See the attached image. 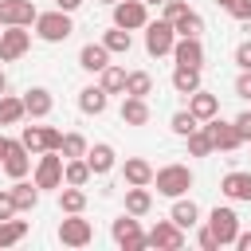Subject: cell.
Returning <instances> with one entry per match:
<instances>
[{
  "label": "cell",
  "instance_id": "6da1fadb",
  "mask_svg": "<svg viewBox=\"0 0 251 251\" xmlns=\"http://www.w3.org/2000/svg\"><path fill=\"white\" fill-rule=\"evenodd\" d=\"M153 184H157V192H161V196L176 200V196H188V188L196 184V176H192V169H188V165L173 161V165H161V169L153 173Z\"/></svg>",
  "mask_w": 251,
  "mask_h": 251
},
{
  "label": "cell",
  "instance_id": "7a4b0ae2",
  "mask_svg": "<svg viewBox=\"0 0 251 251\" xmlns=\"http://www.w3.org/2000/svg\"><path fill=\"white\" fill-rule=\"evenodd\" d=\"M31 27H35V35H39L43 43H67L71 31H75V20H71V12L51 8V12H39Z\"/></svg>",
  "mask_w": 251,
  "mask_h": 251
},
{
  "label": "cell",
  "instance_id": "3957f363",
  "mask_svg": "<svg viewBox=\"0 0 251 251\" xmlns=\"http://www.w3.org/2000/svg\"><path fill=\"white\" fill-rule=\"evenodd\" d=\"M63 165H67V157L59 153V149H47V153H39L35 157V169H31V180L47 192V188H63Z\"/></svg>",
  "mask_w": 251,
  "mask_h": 251
},
{
  "label": "cell",
  "instance_id": "277c9868",
  "mask_svg": "<svg viewBox=\"0 0 251 251\" xmlns=\"http://www.w3.org/2000/svg\"><path fill=\"white\" fill-rule=\"evenodd\" d=\"M110 235L122 251H145V231H141V216L133 212H122L114 224H110Z\"/></svg>",
  "mask_w": 251,
  "mask_h": 251
},
{
  "label": "cell",
  "instance_id": "5b68a950",
  "mask_svg": "<svg viewBox=\"0 0 251 251\" xmlns=\"http://www.w3.org/2000/svg\"><path fill=\"white\" fill-rule=\"evenodd\" d=\"M173 43H176V27H173L165 16L145 24V51H149L153 59H161V55H173Z\"/></svg>",
  "mask_w": 251,
  "mask_h": 251
},
{
  "label": "cell",
  "instance_id": "8992f818",
  "mask_svg": "<svg viewBox=\"0 0 251 251\" xmlns=\"http://www.w3.org/2000/svg\"><path fill=\"white\" fill-rule=\"evenodd\" d=\"M200 126H204V133L212 137V149H216V153H235V149L243 145V137H239L235 122H224L220 114H216V118H208V122H200Z\"/></svg>",
  "mask_w": 251,
  "mask_h": 251
},
{
  "label": "cell",
  "instance_id": "52a82bcc",
  "mask_svg": "<svg viewBox=\"0 0 251 251\" xmlns=\"http://www.w3.org/2000/svg\"><path fill=\"white\" fill-rule=\"evenodd\" d=\"M110 16H114V24L126 27V31H145V24H149V4H145V0H118V4H110Z\"/></svg>",
  "mask_w": 251,
  "mask_h": 251
},
{
  "label": "cell",
  "instance_id": "ba28073f",
  "mask_svg": "<svg viewBox=\"0 0 251 251\" xmlns=\"http://www.w3.org/2000/svg\"><path fill=\"white\" fill-rule=\"evenodd\" d=\"M184 227H176L173 220H157L149 231H145V247H157V251H180L184 247Z\"/></svg>",
  "mask_w": 251,
  "mask_h": 251
},
{
  "label": "cell",
  "instance_id": "9c48e42d",
  "mask_svg": "<svg viewBox=\"0 0 251 251\" xmlns=\"http://www.w3.org/2000/svg\"><path fill=\"white\" fill-rule=\"evenodd\" d=\"M20 141L27 145L31 157H39V153H47V149H59L63 129H55V126H24V129H20Z\"/></svg>",
  "mask_w": 251,
  "mask_h": 251
},
{
  "label": "cell",
  "instance_id": "30bf717a",
  "mask_svg": "<svg viewBox=\"0 0 251 251\" xmlns=\"http://www.w3.org/2000/svg\"><path fill=\"white\" fill-rule=\"evenodd\" d=\"M204 224L216 231L220 247L235 243V235H239V216H235V208H227V204H216V208L208 212V220H204Z\"/></svg>",
  "mask_w": 251,
  "mask_h": 251
},
{
  "label": "cell",
  "instance_id": "8fae6325",
  "mask_svg": "<svg viewBox=\"0 0 251 251\" xmlns=\"http://www.w3.org/2000/svg\"><path fill=\"white\" fill-rule=\"evenodd\" d=\"M94 239L90 220H82V212H67V220H59V243L63 247H86Z\"/></svg>",
  "mask_w": 251,
  "mask_h": 251
},
{
  "label": "cell",
  "instance_id": "7c38bea8",
  "mask_svg": "<svg viewBox=\"0 0 251 251\" xmlns=\"http://www.w3.org/2000/svg\"><path fill=\"white\" fill-rule=\"evenodd\" d=\"M31 51V31L27 27H4L0 31V63H16Z\"/></svg>",
  "mask_w": 251,
  "mask_h": 251
},
{
  "label": "cell",
  "instance_id": "4fadbf2b",
  "mask_svg": "<svg viewBox=\"0 0 251 251\" xmlns=\"http://www.w3.org/2000/svg\"><path fill=\"white\" fill-rule=\"evenodd\" d=\"M39 8L31 0H0V24L4 27H31Z\"/></svg>",
  "mask_w": 251,
  "mask_h": 251
},
{
  "label": "cell",
  "instance_id": "5bb4252c",
  "mask_svg": "<svg viewBox=\"0 0 251 251\" xmlns=\"http://www.w3.org/2000/svg\"><path fill=\"white\" fill-rule=\"evenodd\" d=\"M24 110H27V118H31V122L51 118V110H55L51 90H47V86H27V90H24Z\"/></svg>",
  "mask_w": 251,
  "mask_h": 251
},
{
  "label": "cell",
  "instance_id": "9a60e30c",
  "mask_svg": "<svg viewBox=\"0 0 251 251\" xmlns=\"http://www.w3.org/2000/svg\"><path fill=\"white\" fill-rule=\"evenodd\" d=\"M86 165H90L94 176H110L114 165H118V149H114L110 141H94V145L86 149Z\"/></svg>",
  "mask_w": 251,
  "mask_h": 251
},
{
  "label": "cell",
  "instance_id": "2e32d148",
  "mask_svg": "<svg viewBox=\"0 0 251 251\" xmlns=\"http://www.w3.org/2000/svg\"><path fill=\"white\" fill-rule=\"evenodd\" d=\"M220 192H224L227 200H235V204H251V173H243V169H231V173H224V180H220Z\"/></svg>",
  "mask_w": 251,
  "mask_h": 251
},
{
  "label": "cell",
  "instance_id": "e0dca14e",
  "mask_svg": "<svg viewBox=\"0 0 251 251\" xmlns=\"http://www.w3.org/2000/svg\"><path fill=\"white\" fill-rule=\"evenodd\" d=\"M173 63L176 67H204V43L192 35H176L173 43Z\"/></svg>",
  "mask_w": 251,
  "mask_h": 251
},
{
  "label": "cell",
  "instance_id": "ac0fdd59",
  "mask_svg": "<svg viewBox=\"0 0 251 251\" xmlns=\"http://www.w3.org/2000/svg\"><path fill=\"white\" fill-rule=\"evenodd\" d=\"M0 169H4V176H12V180H20V176H27L31 173V153H27V145L16 137V145L8 149V157L0 161Z\"/></svg>",
  "mask_w": 251,
  "mask_h": 251
},
{
  "label": "cell",
  "instance_id": "d6986e66",
  "mask_svg": "<svg viewBox=\"0 0 251 251\" xmlns=\"http://www.w3.org/2000/svg\"><path fill=\"white\" fill-rule=\"evenodd\" d=\"M169 220H173L176 227L192 231V227L200 224V204H196L192 196H176V200H173V208H169Z\"/></svg>",
  "mask_w": 251,
  "mask_h": 251
},
{
  "label": "cell",
  "instance_id": "ffe728a7",
  "mask_svg": "<svg viewBox=\"0 0 251 251\" xmlns=\"http://www.w3.org/2000/svg\"><path fill=\"white\" fill-rule=\"evenodd\" d=\"M78 67L90 71V75H102V71L110 67V51H106V43H102V39H98V43H82V51H78Z\"/></svg>",
  "mask_w": 251,
  "mask_h": 251
},
{
  "label": "cell",
  "instance_id": "44dd1931",
  "mask_svg": "<svg viewBox=\"0 0 251 251\" xmlns=\"http://www.w3.org/2000/svg\"><path fill=\"white\" fill-rule=\"evenodd\" d=\"M118 118H122V126H149V102L145 98H133V94H126L122 98V106H118Z\"/></svg>",
  "mask_w": 251,
  "mask_h": 251
},
{
  "label": "cell",
  "instance_id": "7402d4cb",
  "mask_svg": "<svg viewBox=\"0 0 251 251\" xmlns=\"http://www.w3.org/2000/svg\"><path fill=\"white\" fill-rule=\"evenodd\" d=\"M78 110L90 114V118H98V114L110 110V94H106L98 82H94V86H82V90H78Z\"/></svg>",
  "mask_w": 251,
  "mask_h": 251
},
{
  "label": "cell",
  "instance_id": "603a6c76",
  "mask_svg": "<svg viewBox=\"0 0 251 251\" xmlns=\"http://www.w3.org/2000/svg\"><path fill=\"white\" fill-rule=\"evenodd\" d=\"M153 165L145 161V157H126L122 161V180L126 184H153Z\"/></svg>",
  "mask_w": 251,
  "mask_h": 251
},
{
  "label": "cell",
  "instance_id": "cb8c5ba5",
  "mask_svg": "<svg viewBox=\"0 0 251 251\" xmlns=\"http://www.w3.org/2000/svg\"><path fill=\"white\" fill-rule=\"evenodd\" d=\"M200 71H204V67H173V78H169V82H173V90H176V94H184V98H188V94H196V90L204 86V82H200Z\"/></svg>",
  "mask_w": 251,
  "mask_h": 251
},
{
  "label": "cell",
  "instance_id": "d4e9b609",
  "mask_svg": "<svg viewBox=\"0 0 251 251\" xmlns=\"http://www.w3.org/2000/svg\"><path fill=\"white\" fill-rule=\"evenodd\" d=\"M188 110H192L200 122H208V118H216V114H220V98H216L212 90H204V86H200L196 94H188Z\"/></svg>",
  "mask_w": 251,
  "mask_h": 251
},
{
  "label": "cell",
  "instance_id": "484cf974",
  "mask_svg": "<svg viewBox=\"0 0 251 251\" xmlns=\"http://www.w3.org/2000/svg\"><path fill=\"white\" fill-rule=\"evenodd\" d=\"M39 184L35 180H27V176H20V180H12V196H16V208L20 212H31L35 204H39Z\"/></svg>",
  "mask_w": 251,
  "mask_h": 251
},
{
  "label": "cell",
  "instance_id": "4316f807",
  "mask_svg": "<svg viewBox=\"0 0 251 251\" xmlns=\"http://www.w3.org/2000/svg\"><path fill=\"white\" fill-rule=\"evenodd\" d=\"M149 208H153V192H149V184H126V212H133V216H149Z\"/></svg>",
  "mask_w": 251,
  "mask_h": 251
},
{
  "label": "cell",
  "instance_id": "83f0119b",
  "mask_svg": "<svg viewBox=\"0 0 251 251\" xmlns=\"http://www.w3.org/2000/svg\"><path fill=\"white\" fill-rule=\"evenodd\" d=\"M102 43H106V51H110V55H129V47H133V31H126V27L110 24V27L102 31Z\"/></svg>",
  "mask_w": 251,
  "mask_h": 251
},
{
  "label": "cell",
  "instance_id": "f1b7e54d",
  "mask_svg": "<svg viewBox=\"0 0 251 251\" xmlns=\"http://www.w3.org/2000/svg\"><path fill=\"white\" fill-rule=\"evenodd\" d=\"M90 165H86V157H67V165H63V184H78V188H86L90 184Z\"/></svg>",
  "mask_w": 251,
  "mask_h": 251
},
{
  "label": "cell",
  "instance_id": "f546056e",
  "mask_svg": "<svg viewBox=\"0 0 251 251\" xmlns=\"http://www.w3.org/2000/svg\"><path fill=\"white\" fill-rule=\"evenodd\" d=\"M126 78H129V71L118 67V63H110V67L98 75V86H102L106 94H126Z\"/></svg>",
  "mask_w": 251,
  "mask_h": 251
},
{
  "label": "cell",
  "instance_id": "4dcf8cb0",
  "mask_svg": "<svg viewBox=\"0 0 251 251\" xmlns=\"http://www.w3.org/2000/svg\"><path fill=\"white\" fill-rule=\"evenodd\" d=\"M24 118H27L24 98H16V94H0V126H20Z\"/></svg>",
  "mask_w": 251,
  "mask_h": 251
},
{
  "label": "cell",
  "instance_id": "1f68e13d",
  "mask_svg": "<svg viewBox=\"0 0 251 251\" xmlns=\"http://www.w3.org/2000/svg\"><path fill=\"white\" fill-rule=\"evenodd\" d=\"M59 212H86V188L63 184L59 188Z\"/></svg>",
  "mask_w": 251,
  "mask_h": 251
},
{
  "label": "cell",
  "instance_id": "d6a6232c",
  "mask_svg": "<svg viewBox=\"0 0 251 251\" xmlns=\"http://www.w3.org/2000/svg\"><path fill=\"white\" fill-rule=\"evenodd\" d=\"M27 235V220H0V247H16L20 239Z\"/></svg>",
  "mask_w": 251,
  "mask_h": 251
},
{
  "label": "cell",
  "instance_id": "836d02e7",
  "mask_svg": "<svg viewBox=\"0 0 251 251\" xmlns=\"http://www.w3.org/2000/svg\"><path fill=\"white\" fill-rule=\"evenodd\" d=\"M173 27H176V35H192V39H200V35H204V16L188 8L180 20H173Z\"/></svg>",
  "mask_w": 251,
  "mask_h": 251
},
{
  "label": "cell",
  "instance_id": "e575fe53",
  "mask_svg": "<svg viewBox=\"0 0 251 251\" xmlns=\"http://www.w3.org/2000/svg\"><path fill=\"white\" fill-rule=\"evenodd\" d=\"M126 94H133V98H149V94H153V75H149V71H129V78H126Z\"/></svg>",
  "mask_w": 251,
  "mask_h": 251
},
{
  "label": "cell",
  "instance_id": "d590c367",
  "mask_svg": "<svg viewBox=\"0 0 251 251\" xmlns=\"http://www.w3.org/2000/svg\"><path fill=\"white\" fill-rule=\"evenodd\" d=\"M169 129H173L176 137H188L192 129H200V118H196L192 110H176V114L169 118Z\"/></svg>",
  "mask_w": 251,
  "mask_h": 251
},
{
  "label": "cell",
  "instance_id": "8d00e7d4",
  "mask_svg": "<svg viewBox=\"0 0 251 251\" xmlns=\"http://www.w3.org/2000/svg\"><path fill=\"white\" fill-rule=\"evenodd\" d=\"M86 149H90V141H86L78 129L63 133V141H59V153H63V157H86Z\"/></svg>",
  "mask_w": 251,
  "mask_h": 251
},
{
  "label": "cell",
  "instance_id": "74e56055",
  "mask_svg": "<svg viewBox=\"0 0 251 251\" xmlns=\"http://www.w3.org/2000/svg\"><path fill=\"white\" fill-rule=\"evenodd\" d=\"M184 145H188V157H212V153H216V149H212V137L204 133V126L192 129V133L184 137Z\"/></svg>",
  "mask_w": 251,
  "mask_h": 251
},
{
  "label": "cell",
  "instance_id": "f35d334b",
  "mask_svg": "<svg viewBox=\"0 0 251 251\" xmlns=\"http://www.w3.org/2000/svg\"><path fill=\"white\" fill-rule=\"evenodd\" d=\"M196 243H200V251H220V239H216V231L200 220L196 224Z\"/></svg>",
  "mask_w": 251,
  "mask_h": 251
},
{
  "label": "cell",
  "instance_id": "ab89813d",
  "mask_svg": "<svg viewBox=\"0 0 251 251\" xmlns=\"http://www.w3.org/2000/svg\"><path fill=\"white\" fill-rule=\"evenodd\" d=\"M12 216H20L16 196H12V188H0V220H12Z\"/></svg>",
  "mask_w": 251,
  "mask_h": 251
},
{
  "label": "cell",
  "instance_id": "60d3db41",
  "mask_svg": "<svg viewBox=\"0 0 251 251\" xmlns=\"http://www.w3.org/2000/svg\"><path fill=\"white\" fill-rule=\"evenodd\" d=\"M184 12H188V4H184V0H165V4H161V16H165L169 24H173V20H180Z\"/></svg>",
  "mask_w": 251,
  "mask_h": 251
},
{
  "label": "cell",
  "instance_id": "b9f144b4",
  "mask_svg": "<svg viewBox=\"0 0 251 251\" xmlns=\"http://www.w3.org/2000/svg\"><path fill=\"white\" fill-rule=\"evenodd\" d=\"M231 59H235V67H239V71H251V39H243V43L235 47V55H231Z\"/></svg>",
  "mask_w": 251,
  "mask_h": 251
},
{
  "label": "cell",
  "instance_id": "7bdbcfd3",
  "mask_svg": "<svg viewBox=\"0 0 251 251\" xmlns=\"http://www.w3.org/2000/svg\"><path fill=\"white\" fill-rule=\"evenodd\" d=\"M231 122H235V129H239V137H243V141H251V110H243V114H235Z\"/></svg>",
  "mask_w": 251,
  "mask_h": 251
},
{
  "label": "cell",
  "instance_id": "ee69618b",
  "mask_svg": "<svg viewBox=\"0 0 251 251\" xmlns=\"http://www.w3.org/2000/svg\"><path fill=\"white\" fill-rule=\"evenodd\" d=\"M235 94L251 102V71H239V75H235Z\"/></svg>",
  "mask_w": 251,
  "mask_h": 251
},
{
  "label": "cell",
  "instance_id": "f6af8a7d",
  "mask_svg": "<svg viewBox=\"0 0 251 251\" xmlns=\"http://www.w3.org/2000/svg\"><path fill=\"white\" fill-rule=\"evenodd\" d=\"M227 12H231V16L239 20V24H251V0H235V4L227 8Z\"/></svg>",
  "mask_w": 251,
  "mask_h": 251
},
{
  "label": "cell",
  "instance_id": "bcb514c9",
  "mask_svg": "<svg viewBox=\"0 0 251 251\" xmlns=\"http://www.w3.org/2000/svg\"><path fill=\"white\" fill-rule=\"evenodd\" d=\"M235 247H239V251H251V231H243V227H239V235H235Z\"/></svg>",
  "mask_w": 251,
  "mask_h": 251
},
{
  "label": "cell",
  "instance_id": "7dc6e473",
  "mask_svg": "<svg viewBox=\"0 0 251 251\" xmlns=\"http://www.w3.org/2000/svg\"><path fill=\"white\" fill-rule=\"evenodd\" d=\"M12 145H16V137H4V133H0V161L8 157V149H12Z\"/></svg>",
  "mask_w": 251,
  "mask_h": 251
},
{
  "label": "cell",
  "instance_id": "c3c4849f",
  "mask_svg": "<svg viewBox=\"0 0 251 251\" xmlns=\"http://www.w3.org/2000/svg\"><path fill=\"white\" fill-rule=\"evenodd\" d=\"M55 8H63V12H75V8H82V0H55Z\"/></svg>",
  "mask_w": 251,
  "mask_h": 251
},
{
  "label": "cell",
  "instance_id": "681fc988",
  "mask_svg": "<svg viewBox=\"0 0 251 251\" xmlns=\"http://www.w3.org/2000/svg\"><path fill=\"white\" fill-rule=\"evenodd\" d=\"M0 94H8V75L0 71Z\"/></svg>",
  "mask_w": 251,
  "mask_h": 251
},
{
  "label": "cell",
  "instance_id": "f907efd6",
  "mask_svg": "<svg viewBox=\"0 0 251 251\" xmlns=\"http://www.w3.org/2000/svg\"><path fill=\"white\" fill-rule=\"evenodd\" d=\"M216 4H220V8H224V12H227V8H231V4H235V0H216Z\"/></svg>",
  "mask_w": 251,
  "mask_h": 251
},
{
  "label": "cell",
  "instance_id": "816d5d0a",
  "mask_svg": "<svg viewBox=\"0 0 251 251\" xmlns=\"http://www.w3.org/2000/svg\"><path fill=\"white\" fill-rule=\"evenodd\" d=\"M98 4H118V0H98Z\"/></svg>",
  "mask_w": 251,
  "mask_h": 251
},
{
  "label": "cell",
  "instance_id": "f5cc1de1",
  "mask_svg": "<svg viewBox=\"0 0 251 251\" xmlns=\"http://www.w3.org/2000/svg\"><path fill=\"white\" fill-rule=\"evenodd\" d=\"M145 4H165V0H145Z\"/></svg>",
  "mask_w": 251,
  "mask_h": 251
},
{
  "label": "cell",
  "instance_id": "db71d44e",
  "mask_svg": "<svg viewBox=\"0 0 251 251\" xmlns=\"http://www.w3.org/2000/svg\"><path fill=\"white\" fill-rule=\"evenodd\" d=\"M0 31H4V24H0Z\"/></svg>",
  "mask_w": 251,
  "mask_h": 251
}]
</instances>
